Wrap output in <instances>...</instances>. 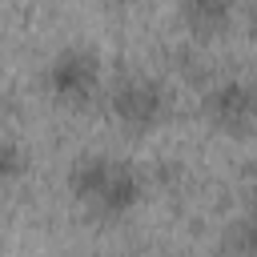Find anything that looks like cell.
Instances as JSON below:
<instances>
[{
  "label": "cell",
  "instance_id": "obj_4",
  "mask_svg": "<svg viewBox=\"0 0 257 257\" xmlns=\"http://www.w3.org/2000/svg\"><path fill=\"white\" fill-rule=\"evenodd\" d=\"M205 116L213 128H221L229 137H245L257 124V84H249L241 76L217 80L205 92Z\"/></svg>",
  "mask_w": 257,
  "mask_h": 257
},
{
  "label": "cell",
  "instance_id": "obj_1",
  "mask_svg": "<svg viewBox=\"0 0 257 257\" xmlns=\"http://www.w3.org/2000/svg\"><path fill=\"white\" fill-rule=\"evenodd\" d=\"M68 189L96 221H124L145 197V177L120 157L84 153L68 169Z\"/></svg>",
  "mask_w": 257,
  "mask_h": 257
},
{
  "label": "cell",
  "instance_id": "obj_8",
  "mask_svg": "<svg viewBox=\"0 0 257 257\" xmlns=\"http://www.w3.org/2000/svg\"><path fill=\"white\" fill-rule=\"evenodd\" d=\"M245 221H249V225H257V185L245 193Z\"/></svg>",
  "mask_w": 257,
  "mask_h": 257
},
{
  "label": "cell",
  "instance_id": "obj_2",
  "mask_svg": "<svg viewBox=\"0 0 257 257\" xmlns=\"http://www.w3.org/2000/svg\"><path fill=\"white\" fill-rule=\"evenodd\" d=\"M100 84V52L88 44H64L60 52H52L48 68H44V88L52 100L60 104H88L92 92Z\"/></svg>",
  "mask_w": 257,
  "mask_h": 257
},
{
  "label": "cell",
  "instance_id": "obj_3",
  "mask_svg": "<svg viewBox=\"0 0 257 257\" xmlns=\"http://www.w3.org/2000/svg\"><path fill=\"white\" fill-rule=\"evenodd\" d=\"M108 108H112V116H116L120 128H128V133H153L169 116V92L153 76H124V80H116V88L108 96Z\"/></svg>",
  "mask_w": 257,
  "mask_h": 257
},
{
  "label": "cell",
  "instance_id": "obj_5",
  "mask_svg": "<svg viewBox=\"0 0 257 257\" xmlns=\"http://www.w3.org/2000/svg\"><path fill=\"white\" fill-rule=\"evenodd\" d=\"M233 8H237V0H181V20H185L193 32L213 36V32L229 28Z\"/></svg>",
  "mask_w": 257,
  "mask_h": 257
},
{
  "label": "cell",
  "instance_id": "obj_7",
  "mask_svg": "<svg viewBox=\"0 0 257 257\" xmlns=\"http://www.w3.org/2000/svg\"><path fill=\"white\" fill-rule=\"evenodd\" d=\"M225 245L229 249H237V253H257V225H249L245 217L233 225V233L225 237Z\"/></svg>",
  "mask_w": 257,
  "mask_h": 257
},
{
  "label": "cell",
  "instance_id": "obj_6",
  "mask_svg": "<svg viewBox=\"0 0 257 257\" xmlns=\"http://www.w3.org/2000/svg\"><path fill=\"white\" fill-rule=\"evenodd\" d=\"M28 173V153L16 137H0V185H16Z\"/></svg>",
  "mask_w": 257,
  "mask_h": 257
}]
</instances>
